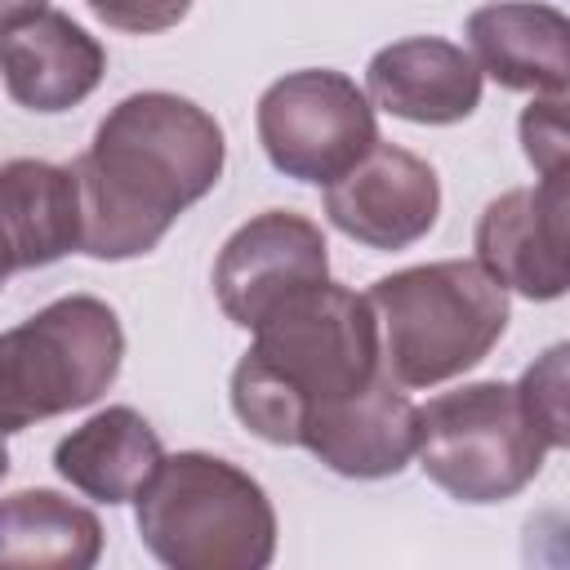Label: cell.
<instances>
[{
	"label": "cell",
	"instance_id": "obj_8",
	"mask_svg": "<svg viewBox=\"0 0 570 570\" xmlns=\"http://www.w3.org/2000/svg\"><path fill=\"white\" fill-rule=\"evenodd\" d=\"M330 281L325 236L312 218L289 209H267L236 227L214 263V294L227 321L258 330L285 303Z\"/></svg>",
	"mask_w": 570,
	"mask_h": 570
},
{
	"label": "cell",
	"instance_id": "obj_16",
	"mask_svg": "<svg viewBox=\"0 0 570 570\" xmlns=\"http://www.w3.org/2000/svg\"><path fill=\"white\" fill-rule=\"evenodd\" d=\"M160 459H165L160 436L129 405H111V410L94 414L89 423L67 432L53 450L58 476L71 481L80 494H89L98 503L138 499V490L151 481Z\"/></svg>",
	"mask_w": 570,
	"mask_h": 570
},
{
	"label": "cell",
	"instance_id": "obj_19",
	"mask_svg": "<svg viewBox=\"0 0 570 570\" xmlns=\"http://www.w3.org/2000/svg\"><path fill=\"white\" fill-rule=\"evenodd\" d=\"M521 142L530 165L552 178L566 174V98H543L521 111Z\"/></svg>",
	"mask_w": 570,
	"mask_h": 570
},
{
	"label": "cell",
	"instance_id": "obj_1",
	"mask_svg": "<svg viewBox=\"0 0 570 570\" xmlns=\"http://www.w3.org/2000/svg\"><path fill=\"white\" fill-rule=\"evenodd\" d=\"M223 156V129L205 107L160 89L129 94L71 165L80 187V249L107 263L156 249L174 218L214 191Z\"/></svg>",
	"mask_w": 570,
	"mask_h": 570
},
{
	"label": "cell",
	"instance_id": "obj_13",
	"mask_svg": "<svg viewBox=\"0 0 570 570\" xmlns=\"http://www.w3.org/2000/svg\"><path fill=\"white\" fill-rule=\"evenodd\" d=\"M365 98L414 125H454L476 111L481 71L459 45L436 36H410L370 58Z\"/></svg>",
	"mask_w": 570,
	"mask_h": 570
},
{
	"label": "cell",
	"instance_id": "obj_10",
	"mask_svg": "<svg viewBox=\"0 0 570 570\" xmlns=\"http://www.w3.org/2000/svg\"><path fill=\"white\" fill-rule=\"evenodd\" d=\"M566 174L543 178L539 187H512L485 205L476 223V263L525 298H561L570 285L566 263Z\"/></svg>",
	"mask_w": 570,
	"mask_h": 570
},
{
	"label": "cell",
	"instance_id": "obj_14",
	"mask_svg": "<svg viewBox=\"0 0 570 570\" xmlns=\"http://www.w3.org/2000/svg\"><path fill=\"white\" fill-rule=\"evenodd\" d=\"M476 71L503 89L566 98L570 85V22L552 4L503 0L468 18Z\"/></svg>",
	"mask_w": 570,
	"mask_h": 570
},
{
	"label": "cell",
	"instance_id": "obj_5",
	"mask_svg": "<svg viewBox=\"0 0 570 570\" xmlns=\"http://www.w3.org/2000/svg\"><path fill=\"white\" fill-rule=\"evenodd\" d=\"M414 454L450 499L503 503L539 476L548 441L530 423L517 387L468 383L414 405Z\"/></svg>",
	"mask_w": 570,
	"mask_h": 570
},
{
	"label": "cell",
	"instance_id": "obj_12",
	"mask_svg": "<svg viewBox=\"0 0 570 570\" xmlns=\"http://www.w3.org/2000/svg\"><path fill=\"white\" fill-rule=\"evenodd\" d=\"M107 71L102 45L58 9H40L0 27V76L18 107L67 111L85 102Z\"/></svg>",
	"mask_w": 570,
	"mask_h": 570
},
{
	"label": "cell",
	"instance_id": "obj_21",
	"mask_svg": "<svg viewBox=\"0 0 570 570\" xmlns=\"http://www.w3.org/2000/svg\"><path fill=\"white\" fill-rule=\"evenodd\" d=\"M27 423H31V414H27V401H22L18 374H13L9 343H4V334H0V450H4V436L22 432Z\"/></svg>",
	"mask_w": 570,
	"mask_h": 570
},
{
	"label": "cell",
	"instance_id": "obj_2",
	"mask_svg": "<svg viewBox=\"0 0 570 570\" xmlns=\"http://www.w3.org/2000/svg\"><path fill=\"white\" fill-rule=\"evenodd\" d=\"M379 374V325L370 298L316 285L254 330V347L232 370L236 419L272 441L298 445L303 419Z\"/></svg>",
	"mask_w": 570,
	"mask_h": 570
},
{
	"label": "cell",
	"instance_id": "obj_11",
	"mask_svg": "<svg viewBox=\"0 0 570 570\" xmlns=\"http://www.w3.org/2000/svg\"><path fill=\"white\" fill-rule=\"evenodd\" d=\"M298 445H307L338 476H396L414 454V405L379 370L370 383L316 405L303 419Z\"/></svg>",
	"mask_w": 570,
	"mask_h": 570
},
{
	"label": "cell",
	"instance_id": "obj_23",
	"mask_svg": "<svg viewBox=\"0 0 570 570\" xmlns=\"http://www.w3.org/2000/svg\"><path fill=\"white\" fill-rule=\"evenodd\" d=\"M0 285H4V272H0Z\"/></svg>",
	"mask_w": 570,
	"mask_h": 570
},
{
	"label": "cell",
	"instance_id": "obj_17",
	"mask_svg": "<svg viewBox=\"0 0 570 570\" xmlns=\"http://www.w3.org/2000/svg\"><path fill=\"white\" fill-rule=\"evenodd\" d=\"M102 552V525L89 508L53 490L0 499V570H89Z\"/></svg>",
	"mask_w": 570,
	"mask_h": 570
},
{
	"label": "cell",
	"instance_id": "obj_4",
	"mask_svg": "<svg viewBox=\"0 0 570 570\" xmlns=\"http://www.w3.org/2000/svg\"><path fill=\"white\" fill-rule=\"evenodd\" d=\"M138 534L174 570H263L276 552V512L249 472L183 450L138 490Z\"/></svg>",
	"mask_w": 570,
	"mask_h": 570
},
{
	"label": "cell",
	"instance_id": "obj_22",
	"mask_svg": "<svg viewBox=\"0 0 570 570\" xmlns=\"http://www.w3.org/2000/svg\"><path fill=\"white\" fill-rule=\"evenodd\" d=\"M9 472V450H0V476Z\"/></svg>",
	"mask_w": 570,
	"mask_h": 570
},
{
	"label": "cell",
	"instance_id": "obj_7",
	"mask_svg": "<svg viewBox=\"0 0 570 570\" xmlns=\"http://www.w3.org/2000/svg\"><path fill=\"white\" fill-rule=\"evenodd\" d=\"M4 343L31 423L98 401L125 356L120 321L94 294H71L40 307L31 321L9 330Z\"/></svg>",
	"mask_w": 570,
	"mask_h": 570
},
{
	"label": "cell",
	"instance_id": "obj_6",
	"mask_svg": "<svg viewBox=\"0 0 570 570\" xmlns=\"http://www.w3.org/2000/svg\"><path fill=\"white\" fill-rule=\"evenodd\" d=\"M258 142L285 178L334 183L379 142V125L356 80L307 67L281 76L258 98Z\"/></svg>",
	"mask_w": 570,
	"mask_h": 570
},
{
	"label": "cell",
	"instance_id": "obj_9",
	"mask_svg": "<svg viewBox=\"0 0 570 570\" xmlns=\"http://www.w3.org/2000/svg\"><path fill=\"white\" fill-rule=\"evenodd\" d=\"M325 214L343 236L370 249H405L432 232L441 183L423 156L374 142L347 174L325 183Z\"/></svg>",
	"mask_w": 570,
	"mask_h": 570
},
{
	"label": "cell",
	"instance_id": "obj_3",
	"mask_svg": "<svg viewBox=\"0 0 570 570\" xmlns=\"http://www.w3.org/2000/svg\"><path fill=\"white\" fill-rule=\"evenodd\" d=\"M365 298L379 325V370L396 387H432L481 365L508 330V289L463 258L379 276Z\"/></svg>",
	"mask_w": 570,
	"mask_h": 570
},
{
	"label": "cell",
	"instance_id": "obj_18",
	"mask_svg": "<svg viewBox=\"0 0 570 570\" xmlns=\"http://www.w3.org/2000/svg\"><path fill=\"white\" fill-rule=\"evenodd\" d=\"M530 423L543 432L548 450H561L570 441V428H566V347H552L543 361H534L517 387Z\"/></svg>",
	"mask_w": 570,
	"mask_h": 570
},
{
	"label": "cell",
	"instance_id": "obj_20",
	"mask_svg": "<svg viewBox=\"0 0 570 570\" xmlns=\"http://www.w3.org/2000/svg\"><path fill=\"white\" fill-rule=\"evenodd\" d=\"M107 27L116 31H134V36H151L165 31L174 22L187 18L191 0H85Z\"/></svg>",
	"mask_w": 570,
	"mask_h": 570
},
{
	"label": "cell",
	"instance_id": "obj_15",
	"mask_svg": "<svg viewBox=\"0 0 570 570\" xmlns=\"http://www.w3.org/2000/svg\"><path fill=\"white\" fill-rule=\"evenodd\" d=\"M80 249V187L71 165H0V272H31Z\"/></svg>",
	"mask_w": 570,
	"mask_h": 570
}]
</instances>
